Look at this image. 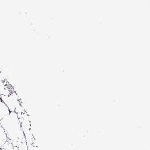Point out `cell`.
I'll use <instances>...</instances> for the list:
<instances>
[{"label":"cell","instance_id":"cell-10","mask_svg":"<svg viewBox=\"0 0 150 150\" xmlns=\"http://www.w3.org/2000/svg\"><path fill=\"white\" fill-rule=\"evenodd\" d=\"M0 150H1V148H0Z\"/></svg>","mask_w":150,"mask_h":150},{"label":"cell","instance_id":"cell-8","mask_svg":"<svg viewBox=\"0 0 150 150\" xmlns=\"http://www.w3.org/2000/svg\"><path fill=\"white\" fill-rule=\"evenodd\" d=\"M1 150H5L4 148H1Z\"/></svg>","mask_w":150,"mask_h":150},{"label":"cell","instance_id":"cell-1","mask_svg":"<svg viewBox=\"0 0 150 150\" xmlns=\"http://www.w3.org/2000/svg\"><path fill=\"white\" fill-rule=\"evenodd\" d=\"M0 124L5 131L8 141L14 146L18 147L22 142H26L20 119L16 112H11L0 121Z\"/></svg>","mask_w":150,"mask_h":150},{"label":"cell","instance_id":"cell-4","mask_svg":"<svg viewBox=\"0 0 150 150\" xmlns=\"http://www.w3.org/2000/svg\"><path fill=\"white\" fill-rule=\"evenodd\" d=\"M7 141L8 139L5 131L0 124V148H2Z\"/></svg>","mask_w":150,"mask_h":150},{"label":"cell","instance_id":"cell-5","mask_svg":"<svg viewBox=\"0 0 150 150\" xmlns=\"http://www.w3.org/2000/svg\"><path fill=\"white\" fill-rule=\"evenodd\" d=\"M10 94L9 89L7 88V86L5 85V84L0 81V96H8Z\"/></svg>","mask_w":150,"mask_h":150},{"label":"cell","instance_id":"cell-3","mask_svg":"<svg viewBox=\"0 0 150 150\" xmlns=\"http://www.w3.org/2000/svg\"><path fill=\"white\" fill-rule=\"evenodd\" d=\"M10 113L7 106L1 101L0 102V121Z\"/></svg>","mask_w":150,"mask_h":150},{"label":"cell","instance_id":"cell-9","mask_svg":"<svg viewBox=\"0 0 150 150\" xmlns=\"http://www.w3.org/2000/svg\"><path fill=\"white\" fill-rule=\"evenodd\" d=\"M1 102V98H0V102Z\"/></svg>","mask_w":150,"mask_h":150},{"label":"cell","instance_id":"cell-7","mask_svg":"<svg viewBox=\"0 0 150 150\" xmlns=\"http://www.w3.org/2000/svg\"><path fill=\"white\" fill-rule=\"evenodd\" d=\"M18 150H28V146L27 141L21 144L18 146Z\"/></svg>","mask_w":150,"mask_h":150},{"label":"cell","instance_id":"cell-2","mask_svg":"<svg viewBox=\"0 0 150 150\" xmlns=\"http://www.w3.org/2000/svg\"><path fill=\"white\" fill-rule=\"evenodd\" d=\"M1 100L7 106L8 109L11 112H15L18 115H21L23 112L19 98L17 94L15 93H10L8 96H0Z\"/></svg>","mask_w":150,"mask_h":150},{"label":"cell","instance_id":"cell-6","mask_svg":"<svg viewBox=\"0 0 150 150\" xmlns=\"http://www.w3.org/2000/svg\"><path fill=\"white\" fill-rule=\"evenodd\" d=\"M2 148L5 150H18V148L17 146H14L8 141L6 142Z\"/></svg>","mask_w":150,"mask_h":150}]
</instances>
